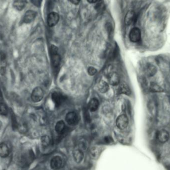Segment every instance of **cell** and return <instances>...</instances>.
Wrapping results in <instances>:
<instances>
[{
	"instance_id": "1",
	"label": "cell",
	"mask_w": 170,
	"mask_h": 170,
	"mask_svg": "<svg viewBox=\"0 0 170 170\" xmlns=\"http://www.w3.org/2000/svg\"><path fill=\"white\" fill-rule=\"evenodd\" d=\"M44 97V92L41 88L38 87L33 90L31 93V98L35 103L40 102Z\"/></svg>"
},
{
	"instance_id": "2",
	"label": "cell",
	"mask_w": 170,
	"mask_h": 170,
	"mask_svg": "<svg viewBox=\"0 0 170 170\" xmlns=\"http://www.w3.org/2000/svg\"><path fill=\"white\" fill-rule=\"evenodd\" d=\"M116 125L120 130L125 129L128 125V120L127 116L125 114H122L119 116L116 120Z\"/></svg>"
},
{
	"instance_id": "3",
	"label": "cell",
	"mask_w": 170,
	"mask_h": 170,
	"mask_svg": "<svg viewBox=\"0 0 170 170\" xmlns=\"http://www.w3.org/2000/svg\"><path fill=\"white\" fill-rule=\"evenodd\" d=\"M129 37L132 42H139L141 37V34L140 29L137 28H134L132 29L130 31Z\"/></svg>"
},
{
	"instance_id": "4",
	"label": "cell",
	"mask_w": 170,
	"mask_h": 170,
	"mask_svg": "<svg viewBox=\"0 0 170 170\" xmlns=\"http://www.w3.org/2000/svg\"><path fill=\"white\" fill-rule=\"evenodd\" d=\"M63 161L60 156H54L52 158L50 162V167L54 170H58L62 166Z\"/></svg>"
},
{
	"instance_id": "5",
	"label": "cell",
	"mask_w": 170,
	"mask_h": 170,
	"mask_svg": "<svg viewBox=\"0 0 170 170\" xmlns=\"http://www.w3.org/2000/svg\"><path fill=\"white\" fill-rule=\"evenodd\" d=\"M59 20V14L56 13L52 12L49 13L47 18V23L49 26H54L57 24Z\"/></svg>"
},
{
	"instance_id": "6",
	"label": "cell",
	"mask_w": 170,
	"mask_h": 170,
	"mask_svg": "<svg viewBox=\"0 0 170 170\" xmlns=\"http://www.w3.org/2000/svg\"><path fill=\"white\" fill-rule=\"evenodd\" d=\"M36 16V13L32 10L27 11L23 18V22L25 24H29L33 22Z\"/></svg>"
},
{
	"instance_id": "7",
	"label": "cell",
	"mask_w": 170,
	"mask_h": 170,
	"mask_svg": "<svg viewBox=\"0 0 170 170\" xmlns=\"http://www.w3.org/2000/svg\"><path fill=\"white\" fill-rule=\"evenodd\" d=\"M65 120L68 125H74L78 122V116L75 112H70L67 114Z\"/></svg>"
},
{
	"instance_id": "8",
	"label": "cell",
	"mask_w": 170,
	"mask_h": 170,
	"mask_svg": "<svg viewBox=\"0 0 170 170\" xmlns=\"http://www.w3.org/2000/svg\"><path fill=\"white\" fill-rule=\"evenodd\" d=\"M136 19L135 13L134 11H128L125 17V22L126 25H129L135 22Z\"/></svg>"
},
{
	"instance_id": "9",
	"label": "cell",
	"mask_w": 170,
	"mask_h": 170,
	"mask_svg": "<svg viewBox=\"0 0 170 170\" xmlns=\"http://www.w3.org/2000/svg\"><path fill=\"white\" fill-rule=\"evenodd\" d=\"M73 158L77 163H80L83 161L84 158V153L82 150L77 148L73 152Z\"/></svg>"
},
{
	"instance_id": "10",
	"label": "cell",
	"mask_w": 170,
	"mask_h": 170,
	"mask_svg": "<svg viewBox=\"0 0 170 170\" xmlns=\"http://www.w3.org/2000/svg\"><path fill=\"white\" fill-rule=\"evenodd\" d=\"M52 99L56 107H59L61 105L64 100L62 95L58 93L54 92L52 95Z\"/></svg>"
},
{
	"instance_id": "11",
	"label": "cell",
	"mask_w": 170,
	"mask_h": 170,
	"mask_svg": "<svg viewBox=\"0 0 170 170\" xmlns=\"http://www.w3.org/2000/svg\"><path fill=\"white\" fill-rule=\"evenodd\" d=\"M157 138L159 141L161 143H165L169 138V134L165 130L159 131L157 134Z\"/></svg>"
},
{
	"instance_id": "12",
	"label": "cell",
	"mask_w": 170,
	"mask_h": 170,
	"mask_svg": "<svg viewBox=\"0 0 170 170\" xmlns=\"http://www.w3.org/2000/svg\"><path fill=\"white\" fill-rule=\"evenodd\" d=\"M109 81L113 86H116L120 84V78L118 74L115 72L112 73L109 76Z\"/></svg>"
},
{
	"instance_id": "13",
	"label": "cell",
	"mask_w": 170,
	"mask_h": 170,
	"mask_svg": "<svg viewBox=\"0 0 170 170\" xmlns=\"http://www.w3.org/2000/svg\"><path fill=\"white\" fill-rule=\"evenodd\" d=\"M10 154V149L8 145L4 143L0 144V157L6 158Z\"/></svg>"
},
{
	"instance_id": "14",
	"label": "cell",
	"mask_w": 170,
	"mask_h": 170,
	"mask_svg": "<svg viewBox=\"0 0 170 170\" xmlns=\"http://www.w3.org/2000/svg\"><path fill=\"white\" fill-rule=\"evenodd\" d=\"M119 91L120 93H124L126 95H130L131 93L130 87L126 83H124V82H122L120 84Z\"/></svg>"
},
{
	"instance_id": "15",
	"label": "cell",
	"mask_w": 170,
	"mask_h": 170,
	"mask_svg": "<svg viewBox=\"0 0 170 170\" xmlns=\"http://www.w3.org/2000/svg\"><path fill=\"white\" fill-rule=\"evenodd\" d=\"M157 72L156 67L151 64H149L146 66L145 68V73L146 75L149 77H151L156 74Z\"/></svg>"
},
{
	"instance_id": "16",
	"label": "cell",
	"mask_w": 170,
	"mask_h": 170,
	"mask_svg": "<svg viewBox=\"0 0 170 170\" xmlns=\"http://www.w3.org/2000/svg\"><path fill=\"white\" fill-rule=\"evenodd\" d=\"M98 89L102 93H105L109 90V84L104 81H101L98 84Z\"/></svg>"
},
{
	"instance_id": "17",
	"label": "cell",
	"mask_w": 170,
	"mask_h": 170,
	"mask_svg": "<svg viewBox=\"0 0 170 170\" xmlns=\"http://www.w3.org/2000/svg\"><path fill=\"white\" fill-rule=\"evenodd\" d=\"M26 6L25 0H14L13 7L18 11H20L24 9Z\"/></svg>"
},
{
	"instance_id": "18",
	"label": "cell",
	"mask_w": 170,
	"mask_h": 170,
	"mask_svg": "<svg viewBox=\"0 0 170 170\" xmlns=\"http://www.w3.org/2000/svg\"><path fill=\"white\" fill-rule=\"evenodd\" d=\"M99 106V103L98 100L97 98H93L90 101L89 103V109L92 112H94L96 111L98 109Z\"/></svg>"
},
{
	"instance_id": "19",
	"label": "cell",
	"mask_w": 170,
	"mask_h": 170,
	"mask_svg": "<svg viewBox=\"0 0 170 170\" xmlns=\"http://www.w3.org/2000/svg\"><path fill=\"white\" fill-rule=\"evenodd\" d=\"M65 123L62 120H60L57 122L55 125V130L58 134H62L65 130Z\"/></svg>"
},
{
	"instance_id": "20",
	"label": "cell",
	"mask_w": 170,
	"mask_h": 170,
	"mask_svg": "<svg viewBox=\"0 0 170 170\" xmlns=\"http://www.w3.org/2000/svg\"><path fill=\"white\" fill-rule=\"evenodd\" d=\"M51 61L53 66L54 67H57L58 66H59L61 62V57L60 55L58 54V53H57V54L51 55Z\"/></svg>"
},
{
	"instance_id": "21",
	"label": "cell",
	"mask_w": 170,
	"mask_h": 170,
	"mask_svg": "<svg viewBox=\"0 0 170 170\" xmlns=\"http://www.w3.org/2000/svg\"><path fill=\"white\" fill-rule=\"evenodd\" d=\"M8 113V109L6 104L0 103V115L6 116Z\"/></svg>"
},
{
	"instance_id": "22",
	"label": "cell",
	"mask_w": 170,
	"mask_h": 170,
	"mask_svg": "<svg viewBox=\"0 0 170 170\" xmlns=\"http://www.w3.org/2000/svg\"><path fill=\"white\" fill-rule=\"evenodd\" d=\"M150 91L153 92H161L163 90L159 85L155 83H152L150 85Z\"/></svg>"
},
{
	"instance_id": "23",
	"label": "cell",
	"mask_w": 170,
	"mask_h": 170,
	"mask_svg": "<svg viewBox=\"0 0 170 170\" xmlns=\"http://www.w3.org/2000/svg\"><path fill=\"white\" fill-rule=\"evenodd\" d=\"M41 143L42 146L46 147L49 146L50 143V139L48 136H43L41 138Z\"/></svg>"
},
{
	"instance_id": "24",
	"label": "cell",
	"mask_w": 170,
	"mask_h": 170,
	"mask_svg": "<svg viewBox=\"0 0 170 170\" xmlns=\"http://www.w3.org/2000/svg\"><path fill=\"white\" fill-rule=\"evenodd\" d=\"M101 149L93 148L91 150V154L93 158H97V157L98 158L101 153Z\"/></svg>"
},
{
	"instance_id": "25",
	"label": "cell",
	"mask_w": 170,
	"mask_h": 170,
	"mask_svg": "<svg viewBox=\"0 0 170 170\" xmlns=\"http://www.w3.org/2000/svg\"><path fill=\"white\" fill-rule=\"evenodd\" d=\"M97 72V70L94 67H90L88 69V73L91 76L95 75L96 73Z\"/></svg>"
},
{
	"instance_id": "26",
	"label": "cell",
	"mask_w": 170,
	"mask_h": 170,
	"mask_svg": "<svg viewBox=\"0 0 170 170\" xmlns=\"http://www.w3.org/2000/svg\"><path fill=\"white\" fill-rule=\"evenodd\" d=\"M58 48L56 46H55V45H51L50 47V54L51 55H53V54H57L58 53Z\"/></svg>"
},
{
	"instance_id": "27",
	"label": "cell",
	"mask_w": 170,
	"mask_h": 170,
	"mask_svg": "<svg viewBox=\"0 0 170 170\" xmlns=\"http://www.w3.org/2000/svg\"><path fill=\"white\" fill-rule=\"evenodd\" d=\"M31 2L33 3V4L35 5L36 6L40 7L41 4V0H30Z\"/></svg>"
},
{
	"instance_id": "28",
	"label": "cell",
	"mask_w": 170,
	"mask_h": 170,
	"mask_svg": "<svg viewBox=\"0 0 170 170\" xmlns=\"http://www.w3.org/2000/svg\"><path fill=\"white\" fill-rule=\"evenodd\" d=\"M72 3L75 5H78L80 2L81 0H70Z\"/></svg>"
},
{
	"instance_id": "29",
	"label": "cell",
	"mask_w": 170,
	"mask_h": 170,
	"mask_svg": "<svg viewBox=\"0 0 170 170\" xmlns=\"http://www.w3.org/2000/svg\"><path fill=\"white\" fill-rule=\"evenodd\" d=\"M87 1L90 3H95L98 1V0H87Z\"/></svg>"
}]
</instances>
